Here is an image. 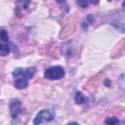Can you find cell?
I'll return each instance as SVG.
<instances>
[{
    "instance_id": "12",
    "label": "cell",
    "mask_w": 125,
    "mask_h": 125,
    "mask_svg": "<svg viewBox=\"0 0 125 125\" xmlns=\"http://www.w3.org/2000/svg\"><path fill=\"white\" fill-rule=\"evenodd\" d=\"M56 2L61 6V8L65 9V11H67V4H66V0H56Z\"/></svg>"
},
{
    "instance_id": "14",
    "label": "cell",
    "mask_w": 125,
    "mask_h": 125,
    "mask_svg": "<svg viewBox=\"0 0 125 125\" xmlns=\"http://www.w3.org/2000/svg\"><path fill=\"white\" fill-rule=\"evenodd\" d=\"M104 85H105V86H106V87H108V86H109V85H110V81H108V80H107V79H105V80H104Z\"/></svg>"
},
{
    "instance_id": "3",
    "label": "cell",
    "mask_w": 125,
    "mask_h": 125,
    "mask_svg": "<svg viewBox=\"0 0 125 125\" xmlns=\"http://www.w3.org/2000/svg\"><path fill=\"white\" fill-rule=\"evenodd\" d=\"M55 115H54V112L50 109H43L41 110L37 115L36 117L34 118L33 120V124H42V123H47V122H50L54 119Z\"/></svg>"
},
{
    "instance_id": "4",
    "label": "cell",
    "mask_w": 125,
    "mask_h": 125,
    "mask_svg": "<svg viewBox=\"0 0 125 125\" xmlns=\"http://www.w3.org/2000/svg\"><path fill=\"white\" fill-rule=\"evenodd\" d=\"M10 113H11V116L12 118H17L19 113L21 112V101L18 100V99H14L10 102Z\"/></svg>"
},
{
    "instance_id": "11",
    "label": "cell",
    "mask_w": 125,
    "mask_h": 125,
    "mask_svg": "<svg viewBox=\"0 0 125 125\" xmlns=\"http://www.w3.org/2000/svg\"><path fill=\"white\" fill-rule=\"evenodd\" d=\"M76 3L81 8H86V7H88V4H89L88 0H77Z\"/></svg>"
},
{
    "instance_id": "1",
    "label": "cell",
    "mask_w": 125,
    "mask_h": 125,
    "mask_svg": "<svg viewBox=\"0 0 125 125\" xmlns=\"http://www.w3.org/2000/svg\"><path fill=\"white\" fill-rule=\"evenodd\" d=\"M64 69L61 65H55L47 68L44 72V77L49 80H59L64 76Z\"/></svg>"
},
{
    "instance_id": "8",
    "label": "cell",
    "mask_w": 125,
    "mask_h": 125,
    "mask_svg": "<svg viewBox=\"0 0 125 125\" xmlns=\"http://www.w3.org/2000/svg\"><path fill=\"white\" fill-rule=\"evenodd\" d=\"M10 53V47L7 44H0V56L5 57Z\"/></svg>"
},
{
    "instance_id": "9",
    "label": "cell",
    "mask_w": 125,
    "mask_h": 125,
    "mask_svg": "<svg viewBox=\"0 0 125 125\" xmlns=\"http://www.w3.org/2000/svg\"><path fill=\"white\" fill-rule=\"evenodd\" d=\"M106 124H118L119 123V120L116 118V117H109L107 119H105L104 121Z\"/></svg>"
},
{
    "instance_id": "15",
    "label": "cell",
    "mask_w": 125,
    "mask_h": 125,
    "mask_svg": "<svg viewBox=\"0 0 125 125\" xmlns=\"http://www.w3.org/2000/svg\"><path fill=\"white\" fill-rule=\"evenodd\" d=\"M108 1H111V0H108Z\"/></svg>"
},
{
    "instance_id": "13",
    "label": "cell",
    "mask_w": 125,
    "mask_h": 125,
    "mask_svg": "<svg viewBox=\"0 0 125 125\" xmlns=\"http://www.w3.org/2000/svg\"><path fill=\"white\" fill-rule=\"evenodd\" d=\"M88 2L92 3L93 5H98L99 4V0H88Z\"/></svg>"
},
{
    "instance_id": "2",
    "label": "cell",
    "mask_w": 125,
    "mask_h": 125,
    "mask_svg": "<svg viewBox=\"0 0 125 125\" xmlns=\"http://www.w3.org/2000/svg\"><path fill=\"white\" fill-rule=\"evenodd\" d=\"M36 72L35 67H26V68H16L13 71V76L16 78H24V79H31Z\"/></svg>"
},
{
    "instance_id": "7",
    "label": "cell",
    "mask_w": 125,
    "mask_h": 125,
    "mask_svg": "<svg viewBox=\"0 0 125 125\" xmlns=\"http://www.w3.org/2000/svg\"><path fill=\"white\" fill-rule=\"evenodd\" d=\"M74 101H75V103H76V104H84V103H85V98H84L83 94H82L80 91L75 93Z\"/></svg>"
},
{
    "instance_id": "10",
    "label": "cell",
    "mask_w": 125,
    "mask_h": 125,
    "mask_svg": "<svg viewBox=\"0 0 125 125\" xmlns=\"http://www.w3.org/2000/svg\"><path fill=\"white\" fill-rule=\"evenodd\" d=\"M19 3L21 4L22 9H27L30 4V0H19Z\"/></svg>"
},
{
    "instance_id": "6",
    "label": "cell",
    "mask_w": 125,
    "mask_h": 125,
    "mask_svg": "<svg viewBox=\"0 0 125 125\" xmlns=\"http://www.w3.org/2000/svg\"><path fill=\"white\" fill-rule=\"evenodd\" d=\"M0 41H2L3 43H7L9 41V34L7 30L3 27L0 28Z\"/></svg>"
},
{
    "instance_id": "5",
    "label": "cell",
    "mask_w": 125,
    "mask_h": 125,
    "mask_svg": "<svg viewBox=\"0 0 125 125\" xmlns=\"http://www.w3.org/2000/svg\"><path fill=\"white\" fill-rule=\"evenodd\" d=\"M14 85H15V87H16L17 89L21 90V89H24V88L27 87L28 81H27V79H24V78H19V79H17V80L15 81Z\"/></svg>"
}]
</instances>
